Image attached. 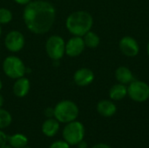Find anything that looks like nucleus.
<instances>
[{"label":"nucleus","mask_w":149,"mask_h":148,"mask_svg":"<svg viewBox=\"0 0 149 148\" xmlns=\"http://www.w3.org/2000/svg\"><path fill=\"white\" fill-rule=\"evenodd\" d=\"M23 19L31 32L38 35L45 34L55 23L56 9L47 0H31L23 10Z\"/></svg>","instance_id":"1"},{"label":"nucleus","mask_w":149,"mask_h":148,"mask_svg":"<svg viewBox=\"0 0 149 148\" xmlns=\"http://www.w3.org/2000/svg\"><path fill=\"white\" fill-rule=\"evenodd\" d=\"M93 25V16L86 10H77L71 13L65 20L67 31L73 36L83 37L91 31Z\"/></svg>","instance_id":"2"},{"label":"nucleus","mask_w":149,"mask_h":148,"mask_svg":"<svg viewBox=\"0 0 149 148\" xmlns=\"http://www.w3.org/2000/svg\"><path fill=\"white\" fill-rule=\"evenodd\" d=\"M79 113V110L78 106L69 99L61 100L54 107V118L59 123L67 124L76 120Z\"/></svg>","instance_id":"3"},{"label":"nucleus","mask_w":149,"mask_h":148,"mask_svg":"<svg viewBox=\"0 0 149 148\" xmlns=\"http://www.w3.org/2000/svg\"><path fill=\"white\" fill-rule=\"evenodd\" d=\"M3 73L11 79L24 77L26 73V67L24 61L14 55L6 57L2 64Z\"/></svg>","instance_id":"4"},{"label":"nucleus","mask_w":149,"mask_h":148,"mask_svg":"<svg viewBox=\"0 0 149 148\" xmlns=\"http://www.w3.org/2000/svg\"><path fill=\"white\" fill-rule=\"evenodd\" d=\"M45 51L53 61H59L65 54V41L59 35L50 36L45 42Z\"/></svg>","instance_id":"5"},{"label":"nucleus","mask_w":149,"mask_h":148,"mask_svg":"<svg viewBox=\"0 0 149 148\" xmlns=\"http://www.w3.org/2000/svg\"><path fill=\"white\" fill-rule=\"evenodd\" d=\"M63 137L70 146H77L85 137V126L77 120H73L65 125L63 129Z\"/></svg>","instance_id":"6"},{"label":"nucleus","mask_w":149,"mask_h":148,"mask_svg":"<svg viewBox=\"0 0 149 148\" xmlns=\"http://www.w3.org/2000/svg\"><path fill=\"white\" fill-rule=\"evenodd\" d=\"M127 86V95L135 102L142 103L149 99V85L144 81L133 80Z\"/></svg>","instance_id":"7"},{"label":"nucleus","mask_w":149,"mask_h":148,"mask_svg":"<svg viewBox=\"0 0 149 148\" xmlns=\"http://www.w3.org/2000/svg\"><path fill=\"white\" fill-rule=\"evenodd\" d=\"M24 44V36L19 31H10L4 38V46L10 52L16 53L20 51L21 50H23Z\"/></svg>","instance_id":"8"},{"label":"nucleus","mask_w":149,"mask_h":148,"mask_svg":"<svg viewBox=\"0 0 149 148\" xmlns=\"http://www.w3.org/2000/svg\"><path fill=\"white\" fill-rule=\"evenodd\" d=\"M120 51L127 57L134 58L136 57L140 52V46L135 38L130 36L123 37L119 43Z\"/></svg>","instance_id":"9"},{"label":"nucleus","mask_w":149,"mask_h":148,"mask_svg":"<svg viewBox=\"0 0 149 148\" xmlns=\"http://www.w3.org/2000/svg\"><path fill=\"white\" fill-rule=\"evenodd\" d=\"M85 48L83 37L73 36L65 42V54L71 58L79 57L85 51Z\"/></svg>","instance_id":"10"},{"label":"nucleus","mask_w":149,"mask_h":148,"mask_svg":"<svg viewBox=\"0 0 149 148\" xmlns=\"http://www.w3.org/2000/svg\"><path fill=\"white\" fill-rule=\"evenodd\" d=\"M93 72L86 67H82L78 69L73 74V81L78 86H87L91 85L94 80Z\"/></svg>","instance_id":"11"},{"label":"nucleus","mask_w":149,"mask_h":148,"mask_svg":"<svg viewBox=\"0 0 149 148\" xmlns=\"http://www.w3.org/2000/svg\"><path fill=\"white\" fill-rule=\"evenodd\" d=\"M31 89V82L25 76L15 79L14 85L12 86V92L14 95L17 98L25 97Z\"/></svg>","instance_id":"12"},{"label":"nucleus","mask_w":149,"mask_h":148,"mask_svg":"<svg viewBox=\"0 0 149 148\" xmlns=\"http://www.w3.org/2000/svg\"><path fill=\"white\" fill-rule=\"evenodd\" d=\"M97 112L99 113V114L105 118H110L116 113L117 107L113 101L108 99H103L98 103Z\"/></svg>","instance_id":"13"},{"label":"nucleus","mask_w":149,"mask_h":148,"mask_svg":"<svg viewBox=\"0 0 149 148\" xmlns=\"http://www.w3.org/2000/svg\"><path fill=\"white\" fill-rule=\"evenodd\" d=\"M115 78L119 83L123 85H128L133 80H134L133 72L127 66L118 67L115 71Z\"/></svg>","instance_id":"14"},{"label":"nucleus","mask_w":149,"mask_h":148,"mask_svg":"<svg viewBox=\"0 0 149 148\" xmlns=\"http://www.w3.org/2000/svg\"><path fill=\"white\" fill-rule=\"evenodd\" d=\"M59 130V122L55 118H48L42 125V132L47 137L55 136Z\"/></svg>","instance_id":"15"},{"label":"nucleus","mask_w":149,"mask_h":148,"mask_svg":"<svg viewBox=\"0 0 149 148\" xmlns=\"http://www.w3.org/2000/svg\"><path fill=\"white\" fill-rule=\"evenodd\" d=\"M127 95V86L126 85L118 83L113 85L109 91V97L112 100H121Z\"/></svg>","instance_id":"16"},{"label":"nucleus","mask_w":149,"mask_h":148,"mask_svg":"<svg viewBox=\"0 0 149 148\" xmlns=\"http://www.w3.org/2000/svg\"><path fill=\"white\" fill-rule=\"evenodd\" d=\"M8 143L12 148H23L27 146L28 139L22 133H15L8 136Z\"/></svg>","instance_id":"17"},{"label":"nucleus","mask_w":149,"mask_h":148,"mask_svg":"<svg viewBox=\"0 0 149 148\" xmlns=\"http://www.w3.org/2000/svg\"><path fill=\"white\" fill-rule=\"evenodd\" d=\"M83 39H84L86 47H88L91 49L97 48L100 44V38L99 37L97 33L92 31H89L88 32H86L83 36Z\"/></svg>","instance_id":"18"},{"label":"nucleus","mask_w":149,"mask_h":148,"mask_svg":"<svg viewBox=\"0 0 149 148\" xmlns=\"http://www.w3.org/2000/svg\"><path fill=\"white\" fill-rule=\"evenodd\" d=\"M12 121V117L10 113L2 107L0 108V130L8 127Z\"/></svg>","instance_id":"19"},{"label":"nucleus","mask_w":149,"mask_h":148,"mask_svg":"<svg viewBox=\"0 0 149 148\" xmlns=\"http://www.w3.org/2000/svg\"><path fill=\"white\" fill-rule=\"evenodd\" d=\"M13 18L12 12L4 7L0 8V24H7L11 22Z\"/></svg>","instance_id":"20"},{"label":"nucleus","mask_w":149,"mask_h":148,"mask_svg":"<svg viewBox=\"0 0 149 148\" xmlns=\"http://www.w3.org/2000/svg\"><path fill=\"white\" fill-rule=\"evenodd\" d=\"M49 148H70V145L65 140H56L51 144Z\"/></svg>","instance_id":"21"},{"label":"nucleus","mask_w":149,"mask_h":148,"mask_svg":"<svg viewBox=\"0 0 149 148\" xmlns=\"http://www.w3.org/2000/svg\"><path fill=\"white\" fill-rule=\"evenodd\" d=\"M8 142V136L5 134L4 132L0 130V147L6 145Z\"/></svg>","instance_id":"22"},{"label":"nucleus","mask_w":149,"mask_h":148,"mask_svg":"<svg viewBox=\"0 0 149 148\" xmlns=\"http://www.w3.org/2000/svg\"><path fill=\"white\" fill-rule=\"evenodd\" d=\"M45 117L48 118H54V108L52 107H47L45 110Z\"/></svg>","instance_id":"23"},{"label":"nucleus","mask_w":149,"mask_h":148,"mask_svg":"<svg viewBox=\"0 0 149 148\" xmlns=\"http://www.w3.org/2000/svg\"><path fill=\"white\" fill-rule=\"evenodd\" d=\"M16 3H17V4H20V5H26V4H28L31 0H13Z\"/></svg>","instance_id":"24"},{"label":"nucleus","mask_w":149,"mask_h":148,"mask_svg":"<svg viewBox=\"0 0 149 148\" xmlns=\"http://www.w3.org/2000/svg\"><path fill=\"white\" fill-rule=\"evenodd\" d=\"M92 148H112L110 146L105 144V143H99V144H96L94 145Z\"/></svg>","instance_id":"25"},{"label":"nucleus","mask_w":149,"mask_h":148,"mask_svg":"<svg viewBox=\"0 0 149 148\" xmlns=\"http://www.w3.org/2000/svg\"><path fill=\"white\" fill-rule=\"evenodd\" d=\"M77 146H78V147L79 148H87V143H86V141H84V140H81Z\"/></svg>","instance_id":"26"},{"label":"nucleus","mask_w":149,"mask_h":148,"mask_svg":"<svg viewBox=\"0 0 149 148\" xmlns=\"http://www.w3.org/2000/svg\"><path fill=\"white\" fill-rule=\"evenodd\" d=\"M3 102H4V99H3V95L0 93V108L3 106Z\"/></svg>","instance_id":"27"},{"label":"nucleus","mask_w":149,"mask_h":148,"mask_svg":"<svg viewBox=\"0 0 149 148\" xmlns=\"http://www.w3.org/2000/svg\"><path fill=\"white\" fill-rule=\"evenodd\" d=\"M0 148H12L10 145H4V146H2V147H0Z\"/></svg>","instance_id":"28"},{"label":"nucleus","mask_w":149,"mask_h":148,"mask_svg":"<svg viewBox=\"0 0 149 148\" xmlns=\"http://www.w3.org/2000/svg\"><path fill=\"white\" fill-rule=\"evenodd\" d=\"M147 52H148V55L149 57V42L148 43V45H147Z\"/></svg>","instance_id":"29"},{"label":"nucleus","mask_w":149,"mask_h":148,"mask_svg":"<svg viewBox=\"0 0 149 148\" xmlns=\"http://www.w3.org/2000/svg\"><path fill=\"white\" fill-rule=\"evenodd\" d=\"M2 88H3V82H2V80L0 79V91L2 90Z\"/></svg>","instance_id":"30"},{"label":"nucleus","mask_w":149,"mask_h":148,"mask_svg":"<svg viewBox=\"0 0 149 148\" xmlns=\"http://www.w3.org/2000/svg\"><path fill=\"white\" fill-rule=\"evenodd\" d=\"M2 35V28H1V24H0V37Z\"/></svg>","instance_id":"31"},{"label":"nucleus","mask_w":149,"mask_h":148,"mask_svg":"<svg viewBox=\"0 0 149 148\" xmlns=\"http://www.w3.org/2000/svg\"><path fill=\"white\" fill-rule=\"evenodd\" d=\"M23 148H31V147H23Z\"/></svg>","instance_id":"32"},{"label":"nucleus","mask_w":149,"mask_h":148,"mask_svg":"<svg viewBox=\"0 0 149 148\" xmlns=\"http://www.w3.org/2000/svg\"><path fill=\"white\" fill-rule=\"evenodd\" d=\"M47 1H49V0H47Z\"/></svg>","instance_id":"33"}]
</instances>
